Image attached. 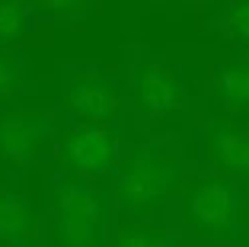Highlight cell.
Here are the masks:
<instances>
[{
  "instance_id": "obj_1",
  "label": "cell",
  "mask_w": 249,
  "mask_h": 247,
  "mask_svg": "<svg viewBox=\"0 0 249 247\" xmlns=\"http://www.w3.org/2000/svg\"><path fill=\"white\" fill-rule=\"evenodd\" d=\"M55 247H101L105 240L107 202L83 176L55 181L51 192Z\"/></svg>"
},
{
  "instance_id": "obj_2",
  "label": "cell",
  "mask_w": 249,
  "mask_h": 247,
  "mask_svg": "<svg viewBox=\"0 0 249 247\" xmlns=\"http://www.w3.org/2000/svg\"><path fill=\"white\" fill-rule=\"evenodd\" d=\"M181 166L162 156L156 147L136 150L121 166L117 197L124 211L143 215L160 205L178 186Z\"/></svg>"
},
{
  "instance_id": "obj_3",
  "label": "cell",
  "mask_w": 249,
  "mask_h": 247,
  "mask_svg": "<svg viewBox=\"0 0 249 247\" xmlns=\"http://www.w3.org/2000/svg\"><path fill=\"white\" fill-rule=\"evenodd\" d=\"M187 217L210 237H229L239 224V197L228 182L207 179L188 192Z\"/></svg>"
},
{
  "instance_id": "obj_4",
  "label": "cell",
  "mask_w": 249,
  "mask_h": 247,
  "mask_svg": "<svg viewBox=\"0 0 249 247\" xmlns=\"http://www.w3.org/2000/svg\"><path fill=\"white\" fill-rule=\"evenodd\" d=\"M54 118L44 111H18L0 115V157L16 165L31 163L51 138Z\"/></svg>"
},
{
  "instance_id": "obj_5",
  "label": "cell",
  "mask_w": 249,
  "mask_h": 247,
  "mask_svg": "<svg viewBox=\"0 0 249 247\" xmlns=\"http://www.w3.org/2000/svg\"><path fill=\"white\" fill-rule=\"evenodd\" d=\"M57 154L64 167L71 173L96 175L107 170L114 159V143L111 137L89 125L70 130L58 143Z\"/></svg>"
},
{
  "instance_id": "obj_6",
  "label": "cell",
  "mask_w": 249,
  "mask_h": 247,
  "mask_svg": "<svg viewBox=\"0 0 249 247\" xmlns=\"http://www.w3.org/2000/svg\"><path fill=\"white\" fill-rule=\"evenodd\" d=\"M39 217L31 202L12 192H0V243L9 247H35Z\"/></svg>"
},
{
  "instance_id": "obj_7",
  "label": "cell",
  "mask_w": 249,
  "mask_h": 247,
  "mask_svg": "<svg viewBox=\"0 0 249 247\" xmlns=\"http://www.w3.org/2000/svg\"><path fill=\"white\" fill-rule=\"evenodd\" d=\"M64 100L71 112L89 119H105L114 109V92L109 83L96 76L74 77Z\"/></svg>"
},
{
  "instance_id": "obj_8",
  "label": "cell",
  "mask_w": 249,
  "mask_h": 247,
  "mask_svg": "<svg viewBox=\"0 0 249 247\" xmlns=\"http://www.w3.org/2000/svg\"><path fill=\"white\" fill-rule=\"evenodd\" d=\"M134 87L140 106L147 112H166L181 98L177 82L159 67L146 64L134 73Z\"/></svg>"
},
{
  "instance_id": "obj_9",
  "label": "cell",
  "mask_w": 249,
  "mask_h": 247,
  "mask_svg": "<svg viewBox=\"0 0 249 247\" xmlns=\"http://www.w3.org/2000/svg\"><path fill=\"white\" fill-rule=\"evenodd\" d=\"M209 144L217 166L231 173L249 172V138L228 122L216 121L209 127Z\"/></svg>"
},
{
  "instance_id": "obj_10",
  "label": "cell",
  "mask_w": 249,
  "mask_h": 247,
  "mask_svg": "<svg viewBox=\"0 0 249 247\" xmlns=\"http://www.w3.org/2000/svg\"><path fill=\"white\" fill-rule=\"evenodd\" d=\"M34 3L0 1V47L20 42L29 31Z\"/></svg>"
},
{
  "instance_id": "obj_11",
  "label": "cell",
  "mask_w": 249,
  "mask_h": 247,
  "mask_svg": "<svg viewBox=\"0 0 249 247\" xmlns=\"http://www.w3.org/2000/svg\"><path fill=\"white\" fill-rule=\"evenodd\" d=\"M216 89L232 108L249 105V63H233L223 67L217 74Z\"/></svg>"
},
{
  "instance_id": "obj_12",
  "label": "cell",
  "mask_w": 249,
  "mask_h": 247,
  "mask_svg": "<svg viewBox=\"0 0 249 247\" xmlns=\"http://www.w3.org/2000/svg\"><path fill=\"white\" fill-rule=\"evenodd\" d=\"M23 83V66L16 55L0 52V100L10 98Z\"/></svg>"
},
{
  "instance_id": "obj_13",
  "label": "cell",
  "mask_w": 249,
  "mask_h": 247,
  "mask_svg": "<svg viewBox=\"0 0 249 247\" xmlns=\"http://www.w3.org/2000/svg\"><path fill=\"white\" fill-rule=\"evenodd\" d=\"M117 247H172V242L158 231L128 229L120 234Z\"/></svg>"
},
{
  "instance_id": "obj_14",
  "label": "cell",
  "mask_w": 249,
  "mask_h": 247,
  "mask_svg": "<svg viewBox=\"0 0 249 247\" xmlns=\"http://www.w3.org/2000/svg\"><path fill=\"white\" fill-rule=\"evenodd\" d=\"M229 23L239 38L249 39V1L238 3L231 9Z\"/></svg>"
},
{
  "instance_id": "obj_15",
  "label": "cell",
  "mask_w": 249,
  "mask_h": 247,
  "mask_svg": "<svg viewBox=\"0 0 249 247\" xmlns=\"http://www.w3.org/2000/svg\"><path fill=\"white\" fill-rule=\"evenodd\" d=\"M34 6L38 10L53 12L57 15H66V16H76L82 13L88 3L76 1V0H64V1H35Z\"/></svg>"
}]
</instances>
